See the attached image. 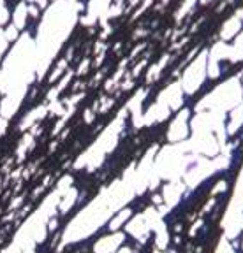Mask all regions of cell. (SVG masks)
I'll use <instances>...</instances> for the list:
<instances>
[{"label":"cell","mask_w":243,"mask_h":253,"mask_svg":"<svg viewBox=\"0 0 243 253\" xmlns=\"http://www.w3.org/2000/svg\"><path fill=\"white\" fill-rule=\"evenodd\" d=\"M113 220H115V218H113ZM111 221L104 223V225L100 227L96 234H92V236L87 237L85 241L78 243V245H71L69 248H65V252H62V253H94V246H96L97 243H99L100 239L106 236V234L109 236V234H115V232H118V230L125 229V227L111 229ZM60 239H62V236H58V234L48 230V232H46V237L43 239V243H39V245H37L36 253H56V245L60 243Z\"/></svg>","instance_id":"1"}]
</instances>
